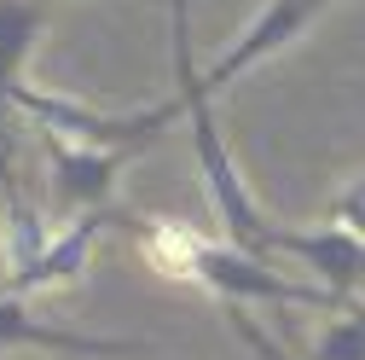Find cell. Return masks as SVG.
I'll return each mask as SVG.
<instances>
[{
  "label": "cell",
  "instance_id": "obj_1",
  "mask_svg": "<svg viewBox=\"0 0 365 360\" xmlns=\"http://www.w3.org/2000/svg\"><path fill=\"white\" fill-rule=\"evenodd\" d=\"M174 94H180V105H186L192 157H197V174H203V192H209V204H215V221L226 227V244H238V250L272 261V250H267L272 221H267L261 204L250 198V180H244L232 146H226V134H220V122H215V99L203 94V76H180Z\"/></svg>",
  "mask_w": 365,
  "mask_h": 360
},
{
  "label": "cell",
  "instance_id": "obj_2",
  "mask_svg": "<svg viewBox=\"0 0 365 360\" xmlns=\"http://www.w3.org/2000/svg\"><path fill=\"white\" fill-rule=\"evenodd\" d=\"M0 99L18 105L24 116H35L41 134H64V140H81V146H116V151H145L151 140H163V128L186 116L180 94L151 111H93L70 94H47V87H29V81H0Z\"/></svg>",
  "mask_w": 365,
  "mask_h": 360
},
{
  "label": "cell",
  "instance_id": "obj_3",
  "mask_svg": "<svg viewBox=\"0 0 365 360\" xmlns=\"http://www.w3.org/2000/svg\"><path fill=\"white\" fill-rule=\"evenodd\" d=\"M192 285L215 291L220 302H284V308H325V314H342L348 302L336 291H325L319 279H302V274H279L267 256H250L238 244H215V239H197L192 250Z\"/></svg>",
  "mask_w": 365,
  "mask_h": 360
},
{
  "label": "cell",
  "instance_id": "obj_4",
  "mask_svg": "<svg viewBox=\"0 0 365 360\" xmlns=\"http://www.w3.org/2000/svg\"><path fill=\"white\" fill-rule=\"evenodd\" d=\"M331 0H267V6L250 18V29L226 47L220 59H215V70L203 76V94L215 99V94H226L238 76H250L255 64H267L272 53H284L290 41H302L307 29H313V18L325 12Z\"/></svg>",
  "mask_w": 365,
  "mask_h": 360
},
{
  "label": "cell",
  "instance_id": "obj_5",
  "mask_svg": "<svg viewBox=\"0 0 365 360\" xmlns=\"http://www.w3.org/2000/svg\"><path fill=\"white\" fill-rule=\"evenodd\" d=\"M267 250L302 261L307 279H319L325 291H336L342 302H354L365 291V239L331 227V221H319V227H272L267 233Z\"/></svg>",
  "mask_w": 365,
  "mask_h": 360
},
{
  "label": "cell",
  "instance_id": "obj_6",
  "mask_svg": "<svg viewBox=\"0 0 365 360\" xmlns=\"http://www.w3.org/2000/svg\"><path fill=\"white\" fill-rule=\"evenodd\" d=\"M53 221L47 209H41L24 186V174L12 163V146L0 140V267H6V291H18L29 274H35V261L47 256L53 244Z\"/></svg>",
  "mask_w": 365,
  "mask_h": 360
},
{
  "label": "cell",
  "instance_id": "obj_7",
  "mask_svg": "<svg viewBox=\"0 0 365 360\" xmlns=\"http://www.w3.org/2000/svg\"><path fill=\"white\" fill-rule=\"evenodd\" d=\"M0 349H47V354H76V360L145 354L140 337H93V331H70L58 320H41L35 296L24 291H0Z\"/></svg>",
  "mask_w": 365,
  "mask_h": 360
},
{
  "label": "cell",
  "instance_id": "obj_8",
  "mask_svg": "<svg viewBox=\"0 0 365 360\" xmlns=\"http://www.w3.org/2000/svg\"><path fill=\"white\" fill-rule=\"evenodd\" d=\"M128 157L133 151L81 146V140H64V134H47V169H53V186L70 209H110L116 174L128 169Z\"/></svg>",
  "mask_w": 365,
  "mask_h": 360
},
{
  "label": "cell",
  "instance_id": "obj_9",
  "mask_svg": "<svg viewBox=\"0 0 365 360\" xmlns=\"http://www.w3.org/2000/svg\"><path fill=\"white\" fill-rule=\"evenodd\" d=\"M116 221V209H76V221H64V227L53 233L47 256L35 261V274L18 285L24 296H41V291H64V285H81L87 279V261H93L105 227Z\"/></svg>",
  "mask_w": 365,
  "mask_h": 360
},
{
  "label": "cell",
  "instance_id": "obj_10",
  "mask_svg": "<svg viewBox=\"0 0 365 360\" xmlns=\"http://www.w3.org/2000/svg\"><path fill=\"white\" fill-rule=\"evenodd\" d=\"M41 29H47V0H0V81H24Z\"/></svg>",
  "mask_w": 365,
  "mask_h": 360
},
{
  "label": "cell",
  "instance_id": "obj_11",
  "mask_svg": "<svg viewBox=\"0 0 365 360\" xmlns=\"http://www.w3.org/2000/svg\"><path fill=\"white\" fill-rule=\"evenodd\" d=\"M197 227H186V221H174V215H151L145 227H140V256L157 267L163 279H186L192 274V250H197Z\"/></svg>",
  "mask_w": 365,
  "mask_h": 360
},
{
  "label": "cell",
  "instance_id": "obj_12",
  "mask_svg": "<svg viewBox=\"0 0 365 360\" xmlns=\"http://www.w3.org/2000/svg\"><path fill=\"white\" fill-rule=\"evenodd\" d=\"M313 360H365V302L359 296L325 326V337L313 343Z\"/></svg>",
  "mask_w": 365,
  "mask_h": 360
},
{
  "label": "cell",
  "instance_id": "obj_13",
  "mask_svg": "<svg viewBox=\"0 0 365 360\" xmlns=\"http://www.w3.org/2000/svg\"><path fill=\"white\" fill-rule=\"evenodd\" d=\"M325 221H331V227H342V233H354V239H365V174L342 180V192L331 198Z\"/></svg>",
  "mask_w": 365,
  "mask_h": 360
},
{
  "label": "cell",
  "instance_id": "obj_14",
  "mask_svg": "<svg viewBox=\"0 0 365 360\" xmlns=\"http://www.w3.org/2000/svg\"><path fill=\"white\" fill-rule=\"evenodd\" d=\"M168 53H174V81L180 76H197L192 70V6H186V0H168Z\"/></svg>",
  "mask_w": 365,
  "mask_h": 360
},
{
  "label": "cell",
  "instance_id": "obj_15",
  "mask_svg": "<svg viewBox=\"0 0 365 360\" xmlns=\"http://www.w3.org/2000/svg\"><path fill=\"white\" fill-rule=\"evenodd\" d=\"M232 331H238V337H244V343H250V349H255L261 360H290V354H284L279 343H272V337H267V331H261V326L250 320V314H244V308H232Z\"/></svg>",
  "mask_w": 365,
  "mask_h": 360
},
{
  "label": "cell",
  "instance_id": "obj_16",
  "mask_svg": "<svg viewBox=\"0 0 365 360\" xmlns=\"http://www.w3.org/2000/svg\"><path fill=\"white\" fill-rule=\"evenodd\" d=\"M163 6H168V0H163Z\"/></svg>",
  "mask_w": 365,
  "mask_h": 360
}]
</instances>
